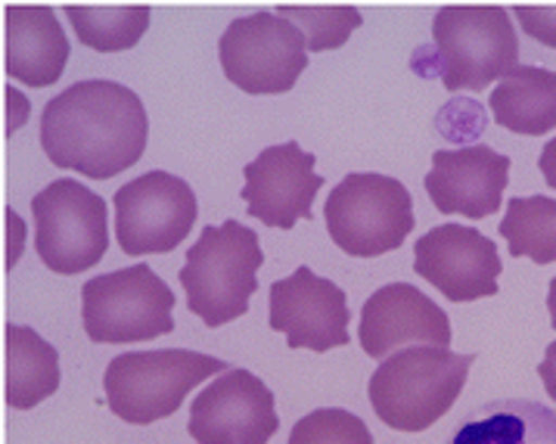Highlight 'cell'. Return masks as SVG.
Returning <instances> with one entry per match:
<instances>
[{
  "instance_id": "8fae6325",
  "label": "cell",
  "mask_w": 556,
  "mask_h": 444,
  "mask_svg": "<svg viewBox=\"0 0 556 444\" xmlns=\"http://www.w3.org/2000/svg\"><path fill=\"white\" fill-rule=\"evenodd\" d=\"M190 435L197 444H267L277 429V404L262 379L230 367L190 404Z\"/></svg>"
},
{
  "instance_id": "d4e9b609",
  "label": "cell",
  "mask_w": 556,
  "mask_h": 444,
  "mask_svg": "<svg viewBox=\"0 0 556 444\" xmlns=\"http://www.w3.org/2000/svg\"><path fill=\"white\" fill-rule=\"evenodd\" d=\"M513 16L529 38L556 50V7H513Z\"/></svg>"
},
{
  "instance_id": "5bb4252c",
  "label": "cell",
  "mask_w": 556,
  "mask_h": 444,
  "mask_svg": "<svg viewBox=\"0 0 556 444\" xmlns=\"http://www.w3.org/2000/svg\"><path fill=\"white\" fill-rule=\"evenodd\" d=\"M314 153L299 143H277L258 153L243 168V200L252 218L267 227L290 230L295 221L312 218L314 196L320 193L324 178L314 172Z\"/></svg>"
},
{
  "instance_id": "484cf974",
  "label": "cell",
  "mask_w": 556,
  "mask_h": 444,
  "mask_svg": "<svg viewBox=\"0 0 556 444\" xmlns=\"http://www.w3.org/2000/svg\"><path fill=\"white\" fill-rule=\"evenodd\" d=\"M538 377H541V382H544L547 395L556 401V342L547 345V355H544L541 367H538Z\"/></svg>"
},
{
  "instance_id": "3957f363",
  "label": "cell",
  "mask_w": 556,
  "mask_h": 444,
  "mask_svg": "<svg viewBox=\"0 0 556 444\" xmlns=\"http://www.w3.org/2000/svg\"><path fill=\"white\" fill-rule=\"evenodd\" d=\"M262 265L265 252L252 227L233 218L218 227H205L200 240L187 249V265L180 270L187 308L212 330L243 317L249 299L258 289Z\"/></svg>"
},
{
  "instance_id": "d6986e66",
  "label": "cell",
  "mask_w": 556,
  "mask_h": 444,
  "mask_svg": "<svg viewBox=\"0 0 556 444\" xmlns=\"http://www.w3.org/2000/svg\"><path fill=\"white\" fill-rule=\"evenodd\" d=\"M491 115L501 128L522 137H541L556 128V72L516 66L491 90Z\"/></svg>"
},
{
  "instance_id": "6da1fadb",
  "label": "cell",
  "mask_w": 556,
  "mask_h": 444,
  "mask_svg": "<svg viewBox=\"0 0 556 444\" xmlns=\"http://www.w3.org/2000/svg\"><path fill=\"white\" fill-rule=\"evenodd\" d=\"M147 110L118 81H78L53 97L41 115V147L56 168L110 180L140 162L147 150Z\"/></svg>"
},
{
  "instance_id": "ba28073f",
  "label": "cell",
  "mask_w": 556,
  "mask_h": 444,
  "mask_svg": "<svg viewBox=\"0 0 556 444\" xmlns=\"http://www.w3.org/2000/svg\"><path fill=\"white\" fill-rule=\"evenodd\" d=\"M35 249L53 274H85L110 249V208L106 200L85 183L60 178L31 200Z\"/></svg>"
},
{
  "instance_id": "4fadbf2b",
  "label": "cell",
  "mask_w": 556,
  "mask_h": 444,
  "mask_svg": "<svg viewBox=\"0 0 556 444\" xmlns=\"http://www.w3.org/2000/svg\"><path fill=\"white\" fill-rule=\"evenodd\" d=\"M349 302L333 280L317 277L302 265L287 280L270 287V330L287 335L290 348L330 352L352 342L349 335Z\"/></svg>"
},
{
  "instance_id": "2e32d148",
  "label": "cell",
  "mask_w": 556,
  "mask_h": 444,
  "mask_svg": "<svg viewBox=\"0 0 556 444\" xmlns=\"http://www.w3.org/2000/svg\"><path fill=\"white\" fill-rule=\"evenodd\" d=\"M510 180V158L491 147L435 150L426 193L442 215H464L469 221L489 218L501 208Z\"/></svg>"
},
{
  "instance_id": "e0dca14e",
  "label": "cell",
  "mask_w": 556,
  "mask_h": 444,
  "mask_svg": "<svg viewBox=\"0 0 556 444\" xmlns=\"http://www.w3.org/2000/svg\"><path fill=\"white\" fill-rule=\"evenodd\" d=\"M7 75L28 88H50L68 63V38L53 7H7L3 13Z\"/></svg>"
},
{
  "instance_id": "52a82bcc",
  "label": "cell",
  "mask_w": 556,
  "mask_h": 444,
  "mask_svg": "<svg viewBox=\"0 0 556 444\" xmlns=\"http://www.w3.org/2000/svg\"><path fill=\"white\" fill-rule=\"evenodd\" d=\"M175 292L150 265L100 274L81 289V324L90 342L128 345L175 330Z\"/></svg>"
},
{
  "instance_id": "5b68a950",
  "label": "cell",
  "mask_w": 556,
  "mask_h": 444,
  "mask_svg": "<svg viewBox=\"0 0 556 444\" xmlns=\"http://www.w3.org/2000/svg\"><path fill=\"white\" fill-rule=\"evenodd\" d=\"M435 63L447 90H485L519 66L516 28L504 7H442L432 20Z\"/></svg>"
},
{
  "instance_id": "8992f818",
  "label": "cell",
  "mask_w": 556,
  "mask_h": 444,
  "mask_svg": "<svg viewBox=\"0 0 556 444\" xmlns=\"http://www.w3.org/2000/svg\"><path fill=\"white\" fill-rule=\"evenodd\" d=\"M327 233L345 255L377 258L404 245L414 230L410 190L395 178L355 172L333 187L324 205Z\"/></svg>"
},
{
  "instance_id": "83f0119b",
  "label": "cell",
  "mask_w": 556,
  "mask_h": 444,
  "mask_svg": "<svg viewBox=\"0 0 556 444\" xmlns=\"http://www.w3.org/2000/svg\"><path fill=\"white\" fill-rule=\"evenodd\" d=\"M547 312H551V324L556 330V277L551 280V289H547Z\"/></svg>"
},
{
  "instance_id": "7402d4cb",
  "label": "cell",
  "mask_w": 556,
  "mask_h": 444,
  "mask_svg": "<svg viewBox=\"0 0 556 444\" xmlns=\"http://www.w3.org/2000/svg\"><path fill=\"white\" fill-rule=\"evenodd\" d=\"M513 258H532L534 265L556 262V200L551 196H516L507 202V218L501 221Z\"/></svg>"
},
{
  "instance_id": "277c9868",
  "label": "cell",
  "mask_w": 556,
  "mask_h": 444,
  "mask_svg": "<svg viewBox=\"0 0 556 444\" xmlns=\"http://www.w3.org/2000/svg\"><path fill=\"white\" fill-rule=\"evenodd\" d=\"M230 370L218 357L162 348V352H128L112 357L103 389L110 410L131 426H150L178 414L184 398L215 373Z\"/></svg>"
},
{
  "instance_id": "44dd1931",
  "label": "cell",
  "mask_w": 556,
  "mask_h": 444,
  "mask_svg": "<svg viewBox=\"0 0 556 444\" xmlns=\"http://www.w3.org/2000/svg\"><path fill=\"white\" fill-rule=\"evenodd\" d=\"M66 16L78 41L97 53L131 50L150 28V7H78L68 3Z\"/></svg>"
},
{
  "instance_id": "603a6c76",
  "label": "cell",
  "mask_w": 556,
  "mask_h": 444,
  "mask_svg": "<svg viewBox=\"0 0 556 444\" xmlns=\"http://www.w3.org/2000/svg\"><path fill=\"white\" fill-rule=\"evenodd\" d=\"M277 16L292 23L308 41L312 53L339 50L361 28L357 7H277Z\"/></svg>"
},
{
  "instance_id": "9c48e42d",
  "label": "cell",
  "mask_w": 556,
  "mask_h": 444,
  "mask_svg": "<svg viewBox=\"0 0 556 444\" xmlns=\"http://www.w3.org/2000/svg\"><path fill=\"white\" fill-rule=\"evenodd\" d=\"M227 81L245 93H287L308 68L305 35L270 10L233 20L218 41Z\"/></svg>"
},
{
  "instance_id": "4316f807",
  "label": "cell",
  "mask_w": 556,
  "mask_h": 444,
  "mask_svg": "<svg viewBox=\"0 0 556 444\" xmlns=\"http://www.w3.org/2000/svg\"><path fill=\"white\" fill-rule=\"evenodd\" d=\"M538 168L544 172V180H547V187L556 190V137L551 143H544V150H541V158H538Z\"/></svg>"
},
{
  "instance_id": "9a60e30c",
  "label": "cell",
  "mask_w": 556,
  "mask_h": 444,
  "mask_svg": "<svg viewBox=\"0 0 556 444\" xmlns=\"http://www.w3.org/2000/svg\"><path fill=\"white\" fill-rule=\"evenodd\" d=\"M357 339L364 355L386 360L404 345H451V320L447 314L410 283H389L377 289L364 308Z\"/></svg>"
},
{
  "instance_id": "30bf717a",
  "label": "cell",
  "mask_w": 556,
  "mask_h": 444,
  "mask_svg": "<svg viewBox=\"0 0 556 444\" xmlns=\"http://www.w3.org/2000/svg\"><path fill=\"white\" fill-rule=\"evenodd\" d=\"M115 240L125 255H159L178 249L197 224V196L184 178L147 172L115 190Z\"/></svg>"
},
{
  "instance_id": "7a4b0ae2",
  "label": "cell",
  "mask_w": 556,
  "mask_h": 444,
  "mask_svg": "<svg viewBox=\"0 0 556 444\" xmlns=\"http://www.w3.org/2000/svg\"><path fill=\"white\" fill-rule=\"evenodd\" d=\"M472 364L476 355H454L435 345L401 348L374 370L367 389L370 407L389 429L424 432L454 407Z\"/></svg>"
},
{
  "instance_id": "7c38bea8",
  "label": "cell",
  "mask_w": 556,
  "mask_h": 444,
  "mask_svg": "<svg viewBox=\"0 0 556 444\" xmlns=\"http://www.w3.org/2000/svg\"><path fill=\"white\" fill-rule=\"evenodd\" d=\"M414 270L447 302H479L497 295L501 255L485 233L467 224H439L414 245Z\"/></svg>"
},
{
  "instance_id": "ffe728a7",
  "label": "cell",
  "mask_w": 556,
  "mask_h": 444,
  "mask_svg": "<svg viewBox=\"0 0 556 444\" xmlns=\"http://www.w3.org/2000/svg\"><path fill=\"white\" fill-rule=\"evenodd\" d=\"M7 355V385L3 398L13 410H31L60 389V355L56 348L20 324H7L3 330Z\"/></svg>"
},
{
  "instance_id": "cb8c5ba5",
  "label": "cell",
  "mask_w": 556,
  "mask_h": 444,
  "mask_svg": "<svg viewBox=\"0 0 556 444\" xmlns=\"http://www.w3.org/2000/svg\"><path fill=\"white\" fill-rule=\"evenodd\" d=\"M290 444H377L367 422L342 410V407H320L292 426Z\"/></svg>"
},
{
  "instance_id": "ac0fdd59",
  "label": "cell",
  "mask_w": 556,
  "mask_h": 444,
  "mask_svg": "<svg viewBox=\"0 0 556 444\" xmlns=\"http://www.w3.org/2000/svg\"><path fill=\"white\" fill-rule=\"evenodd\" d=\"M445 444H556V410L526 398L469 410Z\"/></svg>"
}]
</instances>
